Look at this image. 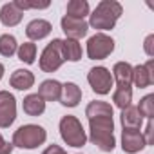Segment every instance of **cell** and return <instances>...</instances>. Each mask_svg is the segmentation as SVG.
I'll use <instances>...</instances> for the list:
<instances>
[{
  "mask_svg": "<svg viewBox=\"0 0 154 154\" xmlns=\"http://www.w3.org/2000/svg\"><path fill=\"white\" fill-rule=\"evenodd\" d=\"M89 129H91V134H89V140L103 152H111L116 145V140H114V122H112V116H96V118H91L89 120Z\"/></svg>",
  "mask_w": 154,
  "mask_h": 154,
  "instance_id": "1",
  "label": "cell"
},
{
  "mask_svg": "<svg viewBox=\"0 0 154 154\" xmlns=\"http://www.w3.org/2000/svg\"><path fill=\"white\" fill-rule=\"evenodd\" d=\"M122 13L123 9L120 2H116V0H102L89 18V26L94 29H102V31L112 29L116 20L122 17Z\"/></svg>",
  "mask_w": 154,
  "mask_h": 154,
  "instance_id": "2",
  "label": "cell"
},
{
  "mask_svg": "<svg viewBox=\"0 0 154 154\" xmlns=\"http://www.w3.org/2000/svg\"><path fill=\"white\" fill-rule=\"evenodd\" d=\"M47 138V132L44 127L40 125H22L20 129L15 131L13 134V147H20V149H36L38 145H42Z\"/></svg>",
  "mask_w": 154,
  "mask_h": 154,
  "instance_id": "3",
  "label": "cell"
},
{
  "mask_svg": "<svg viewBox=\"0 0 154 154\" xmlns=\"http://www.w3.org/2000/svg\"><path fill=\"white\" fill-rule=\"evenodd\" d=\"M60 136L69 147H84L87 141L85 131L82 123L78 122V118L69 116V114L60 120Z\"/></svg>",
  "mask_w": 154,
  "mask_h": 154,
  "instance_id": "4",
  "label": "cell"
},
{
  "mask_svg": "<svg viewBox=\"0 0 154 154\" xmlns=\"http://www.w3.org/2000/svg\"><path fill=\"white\" fill-rule=\"evenodd\" d=\"M63 62H65V58L62 53V40L54 38L51 44H47V47L44 49V53L40 56V69L44 72H54L56 69L62 67Z\"/></svg>",
  "mask_w": 154,
  "mask_h": 154,
  "instance_id": "5",
  "label": "cell"
},
{
  "mask_svg": "<svg viewBox=\"0 0 154 154\" xmlns=\"http://www.w3.org/2000/svg\"><path fill=\"white\" fill-rule=\"evenodd\" d=\"M114 51V40L105 33H96L87 42V54L91 60H103Z\"/></svg>",
  "mask_w": 154,
  "mask_h": 154,
  "instance_id": "6",
  "label": "cell"
},
{
  "mask_svg": "<svg viewBox=\"0 0 154 154\" xmlns=\"http://www.w3.org/2000/svg\"><path fill=\"white\" fill-rule=\"evenodd\" d=\"M87 80L96 94H109L112 87V74L105 67H93L87 74Z\"/></svg>",
  "mask_w": 154,
  "mask_h": 154,
  "instance_id": "7",
  "label": "cell"
},
{
  "mask_svg": "<svg viewBox=\"0 0 154 154\" xmlns=\"http://www.w3.org/2000/svg\"><path fill=\"white\" fill-rule=\"evenodd\" d=\"M17 118V100L11 93L0 91V129L9 127Z\"/></svg>",
  "mask_w": 154,
  "mask_h": 154,
  "instance_id": "8",
  "label": "cell"
},
{
  "mask_svg": "<svg viewBox=\"0 0 154 154\" xmlns=\"http://www.w3.org/2000/svg\"><path fill=\"white\" fill-rule=\"evenodd\" d=\"M62 31L65 33L67 38H71V40H78V38H84V36L87 35L89 24H87L85 20L63 17V18H62Z\"/></svg>",
  "mask_w": 154,
  "mask_h": 154,
  "instance_id": "9",
  "label": "cell"
},
{
  "mask_svg": "<svg viewBox=\"0 0 154 154\" xmlns=\"http://www.w3.org/2000/svg\"><path fill=\"white\" fill-rule=\"evenodd\" d=\"M154 82V62L149 60L145 65H136L132 67V84L140 89H145L152 85Z\"/></svg>",
  "mask_w": 154,
  "mask_h": 154,
  "instance_id": "10",
  "label": "cell"
},
{
  "mask_svg": "<svg viewBox=\"0 0 154 154\" xmlns=\"http://www.w3.org/2000/svg\"><path fill=\"white\" fill-rule=\"evenodd\" d=\"M145 147H147V143H145V138L140 131L123 129V132H122V149H123V152L134 154V152H138Z\"/></svg>",
  "mask_w": 154,
  "mask_h": 154,
  "instance_id": "11",
  "label": "cell"
},
{
  "mask_svg": "<svg viewBox=\"0 0 154 154\" xmlns=\"http://www.w3.org/2000/svg\"><path fill=\"white\" fill-rule=\"evenodd\" d=\"M112 80H116V87L131 89L132 84V67L127 62H118L112 67Z\"/></svg>",
  "mask_w": 154,
  "mask_h": 154,
  "instance_id": "12",
  "label": "cell"
},
{
  "mask_svg": "<svg viewBox=\"0 0 154 154\" xmlns=\"http://www.w3.org/2000/svg\"><path fill=\"white\" fill-rule=\"evenodd\" d=\"M80 100H82V89L76 84L67 82V84L62 85V94H60L62 105H65V107H76Z\"/></svg>",
  "mask_w": 154,
  "mask_h": 154,
  "instance_id": "13",
  "label": "cell"
},
{
  "mask_svg": "<svg viewBox=\"0 0 154 154\" xmlns=\"http://www.w3.org/2000/svg\"><path fill=\"white\" fill-rule=\"evenodd\" d=\"M9 84H11V87H15L18 91H27L35 84V74L31 71H27V69H17L11 74Z\"/></svg>",
  "mask_w": 154,
  "mask_h": 154,
  "instance_id": "14",
  "label": "cell"
},
{
  "mask_svg": "<svg viewBox=\"0 0 154 154\" xmlns=\"http://www.w3.org/2000/svg\"><path fill=\"white\" fill-rule=\"evenodd\" d=\"M53 31V26L47 22V20H42V18H36V20H31L26 27V35L31 38V40H42L45 38L49 33Z\"/></svg>",
  "mask_w": 154,
  "mask_h": 154,
  "instance_id": "15",
  "label": "cell"
},
{
  "mask_svg": "<svg viewBox=\"0 0 154 154\" xmlns=\"http://www.w3.org/2000/svg\"><path fill=\"white\" fill-rule=\"evenodd\" d=\"M36 94L44 102H56L60 100V94H62V84L56 80H45L40 84V89Z\"/></svg>",
  "mask_w": 154,
  "mask_h": 154,
  "instance_id": "16",
  "label": "cell"
},
{
  "mask_svg": "<svg viewBox=\"0 0 154 154\" xmlns=\"http://www.w3.org/2000/svg\"><path fill=\"white\" fill-rule=\"evenodd\" d=\"M141 123H143V118H141V114L138 112V107L129 105V107H125V109L122 111V125H123V129L140 131Z\"/></svg>",
  "mask_w": 154,
  "mask_h": 154,
  "instance_id": "17",
  "label": "cell"
},
{
  "mask_svg": "<svg viewBox=\"0 0 154 154\" xmlns=\"http://www.w3.org/2000/svg\"><path fill=\"white\" fill-rule=\"evenodd\" d=\"M22 17H24V13H22V11H20L13 2L4 4V6H2V9H0V20H2V24H4V26H8V27H13V26L20 24Z\"/></svg>",
  "mask_w": 154,
  "mask_h": 154,
  "instance_id": "18",
  "label": "cell"
},
{
  "mask_svg": "<svg viewBox=\"0 0 154 154\" xmlns=\"http://www.w3.org/2000/svg\"><path fill=\"white\" fill-rule=\"evenodd\" d=\"M22 107H24L26 114H29V116H40L45 111V102L38 94H29V96L24 98Z\"/></svg>",
  "mask_w": 154,
  "mask_h": 154,
  "instance_id": "19",
  "label": "cell"
},
{
  "mask_svg": "<svg viewBox=\"0 0 154 154\" xmlns=\"http://www.w3.org/2000/svg\"><path fill=\"white\" fill-rule=\"evenodd\" d=\"M62 53H63V58L69 60V62H78L82 58V45L78 40H71V38H65L62 40Z\"/></svg>",
  "mask_w": 154,
  "mask_h": 154,
  "instance_id": "20",
  "label": "cell"
},
{
  "mask_svg": "<svg viewBox=\"0 0 154 154\" xmlns=\"http://www.w3.org/2000/svg\"><path fill=\"white\" fill-rule=\"evenodd\" d=\"M87 15H89V4L85 2V0H71V2L67 4V15L65 17L84 20Z\"/></svg>",
  "mask_w": 154,
  "mask_h": 154,
  "instance_id": "21",
  "label": "cell"
},
{
  "mask_svg": "<svg viewBox=\"0 0 154 154\" xmlns=\"http://www.w3.org/2000/svg\"><path fill=\"white\" fill-rule=\"evenodd\" d=\"M85 116L91 120V118H96V116H112V107L107 103V102H91L85 109Z\"/></svg>",
  "mask_w": 154,
  "mask_h": 154,
  "instance_id": "22",
  "label": "cell"
},
{
  "mask_svg": "<svg viewBox=\"0 0 154 154\" xmlns=\"http://www.w3.org/2000/svg\"><path fill=\"white\" fill-rule=\"evenodd\" d=\"M112 102L116 107H120L122 111L125 107L131 105L132 102V89H125V87H116V91L112 93Z\"/></svg>",
  "mask_w": 154,
  "mask_h": 154,
  "instance_id": "23",
  "label": "cell"
},
{
  "mask_svg": "<svg viewBox=\"0 0 154 154\" xmlns=\"http://www.w3.org/2000/svg\"><path fill=\"white\" fill-rule=\"evenodd\" d=\"M18 49L17 38L13 35H2L0 36V54L2 56H13Z\"/></svg>",
  "mask_w": 154,
  "mask_h": 154,
  "instance_id": "24",
  "label": "cell"
},
{
  "mask_svg": "<svg viewBox=\"0 0 154 154\" xmlns=\"http://www.w3.org/2000/svg\"><path fill=\"white\" fill-rule=\"evenodd\" d=\"M17 51H18V60H22L24 63H35V58H36V45H35L33 42L22 44Z\"/></svg>",
  "mask_w": 154,
  "mask_h": 154,
  "instance_id": "25",
  "label": "cell"
},
{
  "mask_svg": "<svg viewBox=\"0 0 154 154\" xmlns=\"http://www.w3.org/2000/svg\"><path fill=\"white\" fill-rule=\"evenodd\" d=\"M138 112L141 114V118H149L152 120L154 116V94H147L145 98L140 100V107H138Z\"/></svg>",
  "mask_w": 154,
  "mask_h": 154,
  "instance_id": "26",
  "label": "cell"
},
{
  "mask_svg": "<svg viewBox=\"0 0 154 154\" xmlns=\"http://www.w3.org/2000/svg\"><path fill=\"white\" fill-rule=\"evenodd\" d=\"M22 13L26 11V9H45V8H49V2L45 0V2H27V0H15L13 2Z\"/></svg>",
  "mask_w": 154,
  "mask_h": 154,
  "instance_id": "27",
  "label": "cell"
},
{
  "mask_svg": "<svg viewBox=\"0 0 154 154\" xmlns=\"http://www.w3.org/2000/svg\"><path fill=\"white\" fill-rule=\"evenodd\" d=\"M145 53L149 54V56H154V35H149L147 38H145Z\"/></svg>",
  "mask_w": 154,
  "mask_h": 154,
  "instance_id": "28",
  "label": "cell"
},
{
  "mask_svg": "<svg viewBox=\"0 0 154 154\" xmlns=\"http://www.w3.org/2000/svg\"><path fill=\"white\" fill-rule=\"evenodd\" d=\"M11 150H13V143H8L0 134V154H11Z\"/></svg>",
  "mask_w": 154,
  "mask_h": 154,
  "instance_id": "29",
  "label": "cell"
},
{
  "mask_svg": "<svg viewBox=\"0 0 154 154\" xmlns=\"http://www.w3.org/2000/svg\"><path fill=\"white\" fill-rule=\"evenodd\" d=\"M143 138H145V143H147V145H152V120H149Z\"/></svg>",
  "mask_w": 154,
  "mask_h": 154,
  "instance_id": "30",
  "label": "cell"
},
{
  "mask_svg": "<svg viewBox=\"0 0 154 154\" xmlns=\"http://www.w3.org/2000/svg\"><path fill=\"white\" fill-rule=\"evenodd\" d=\"M42 154H65V150H63L60 145H54V143H53V145H49Z\"/></svg>",
  "mask_w": 154,
  "mask_h": 154,
  "instance_id": "31",
  "label": "cell"
},
{
  "mask_svg": "<svg viewBox=\"0 0 154 154\" xmlns=\"http://www.w3.org/2000/svg\"><path fill=\"white\" fill-rule=\"evenodd\" d=\"M2 76H4V65L0 63V80H2Z\"/></svg>",
  "mask_w": 154,
  "mask_h": 154,
  "instance_id": "32",
  "label": "cell"
}]
</instances>
